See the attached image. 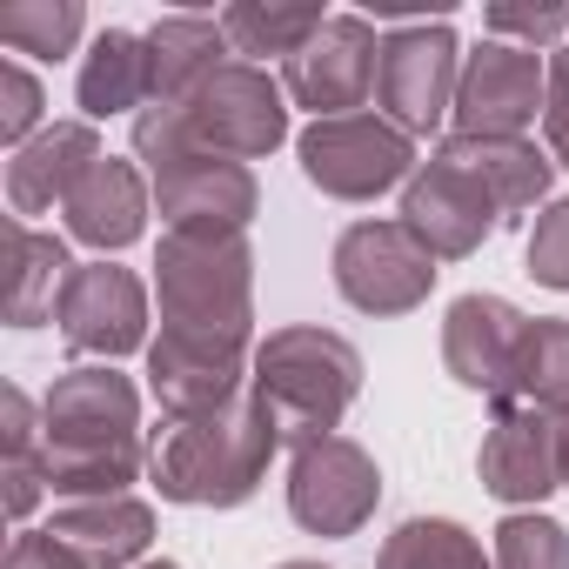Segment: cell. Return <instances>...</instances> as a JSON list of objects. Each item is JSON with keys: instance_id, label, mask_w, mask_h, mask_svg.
Listing matches in <instances>:
<instances>
[{"instance_id": "1", "label": "cell", "mask_w": 569, "mask_h": 569, "mask_svg": "<svg viewBox=\"0 0 569 569\" xmlns=\"http://www.w3.org/2000/svg\"><path fill=\"white\" fill-rule=\"evenodd\" d=\"M48 442L41 469L61 502H101L134 496L148 476V436H141V389L114 362H74L41 396Z\"/></svg>"}, {"instance_id": "2", "label": "cell", "mask_w": 569, "mask_h": 569, "mask_svg": "<svg viewBox=\"0 0 569 569\" xmlns=\"http://www.w3.org/2000/svg\"><path fill=\"white\" fill-rule=\"evenodd\" d=\"M281 449L289 442H281L268 402L248 389L214 416L161 422L148 436V482L161 489V502H181V509H241L254 502Z\"/></svg>"}, {"instance_id": "3", "label": "cell", "mask_w": 569, "mask_h": 569, "mask_svg": "<svg viewBox=\"0 0 569 569\" xmlns=\"http://www.w3.org/2000/svg\"><path fill=\"white\" fill-rule=\"evenodd\" d=\"M248 389L268 402L274 429L289 449L342 436V416L362 396V349L322 322H289V329H268L254 342V369Z\"/></svg>"}, {"instance_id": "4", "label": "cell", "mask_w": 569, "mask_h": 569, "mask_svg": "<svg viewBox=\"0 0 569 569\" xmlns=\"http://www.w3.org/2000/svg\"><path fill=\"white\" fill-rule=\"evenodd\" d=\"M154 302L161 329L254 342V248L248 234H161L154 248Z\"/></svg>"}, {"instance_id": "5", "label": "cell", "mask_w": 569, "mask_h": 569, "mask_svg": "<svg viewBox=\"0 0 569 569\" xmlns=\"http://www.w3.org/2000/svg\"><path fill=\"white\" fill-rule=\"evenodd\" d=\"M329 274H336V296L356 309V316H416L436 289L442 261L409 234L402 214H369V221H349L336 234V254H329Z\"/></svg>"}, {"instance_id": "6", "label": "cell", "mask_w": 569, "mask_h": 569, "mask_svg": "<svg viewBox=\"0 0 569 569\" xmlns=\"http://www.w3.org/2000/svg\"><path fill=\"white\" fill-rule=\"evenodd\" d=\"M296 161H302V181L316 194H329V201H376L389 188H409V174L422 168L416 141L382 114L309 121L296 134Z\"/></svg>"}, {"instance_id": "7", "label": "cell", "mask_w": 569, "mask_h": 569, "mask_svg": "<svg viewBox=\"0 0 569 569\" xmlns=\"http://www.w3.org/2000/svg\"><path fill=\"white\" fill-rule=\"evenodd\" d=\"M456 81H462V41L449 21H416L382 34V68H376V114L396 121L409 141L436 134L456 114Z\"/></svg>"}, {"instance_id": "8", "label": "cell", "mask_w": 569, "mask_h": 569, "mask_svg": "<svg viewBox=\"0 0 569 569\" xmlns=\"http://www.w3.org/2000/svg\"><path fill=\"white\" fill-rule=\"evenodd\" d=\"M376 502H382V469L356 436H322L289 449V516L309 536L342 542L376 516Z\"/></svg>"}, {"instance_id": "9", "label": "cell", "mask_w": 569, "mask_h": 569, "mask_svg": "<svg viewBox=\"0 0 569 569\" xmlns=\"http://www.w3.org/2000/svg\"><path fill=\"white\" fill-rule=\"evenodd\" d=\"M61 342L81 356V362H121L134 349H148V281L121 261H74L68 289H61Z\"/></svg>"}, {"instance_id": "10", "label": "cell", "mask_w": 569, "mask_h": 569, "mask_svg": "<svg viewBox=\"0 0 569 569\" xmlns=\"http://www.w3.org/2000/svg\"><path fill=\"white\" fill-rule=\"evenodd\" d=\"M542 108H549V54H529V48H509V41H482L476 54H462L449 134L516 141V134H529L542 121Z\"/></svg>"}, {"instance_id": "11", "label": "cell", "mask_w": 569, "mask_h": 569, "mask_svg": "<svg viewBox=\"0 0 569 569\" xmlns=\"http://www.w3.org/2000/svg\"><path fill=\"white\" fill-rule=\"evenodd\" d=\"M188 128L208 154L228 161H268L289 141V88L254 61H228L194 101H188Z\"/></svg>"}, {"instance_id": "12", "label": "cell", "mask_w": 569, "mask_h": 569, "mask_svg": "<svg viewBox=\"0 0 569 569\" xmlns=\"http://www.w3.org/2000/svg\"><path fill=\"white\" fill-rule=\"evenodd\" d=\"M376 68H382V34L369 14H329L322 34L281 61V88H289L296 108H309L316 121L336 114H369L376 101Z\"/></svg>"}, {"instance_id": "13", "label": "cell", "mask_w": 569, "mask_h": 569, "mask_svg": "<svg viewBox=\"0 0 569 569\" xmlns=\"http://www.w3.org/2000/svg\"><path fill=\"white\" fill-rule=\"evenodd\" d=\"M248 369H254V342H234V336L161 329L148 342V396L161 402L168 422L228 409L234 396H248Z\"/></svg>"}, {"instance_id": "14", "label": "cell", "mask_w": 569, "mask_h": 569, "mask_svg": "<svg viewBox=\"0 0 569 569\" xmlns=\"http://www.w3.org/2000/svg\"><path fill=\"white\" fill-rule=\"evenodd\" d=\"M154 188V214H161V234H248L254 214H261V181L248 161H228V154H188V161H168L161 174H148Z\"/></svg>"}, {"instance_id": "15", "label": "cell", "mask_w": 569, "mask_h": 569, "mask_svg": "<svg viewBox=\"0 0 569 569\" xmlns=\"http://www.w3.org/2000/svg\"><path fill=\"white\" fill-rule=\"evenodd\" d=\"M529 322L509 296H456L442 309V369L469 389V396H489L496 409L516 402V369H522V342H529Z\"/></svg>"}, {"instance_id": "16", "label": "cell", "mask_w": 569, "mask_h": 569, "mask_svg": "<svg viewBox=\"0 0 569 569\" xmlns=\"http://www.w3.org/2000/svg\"><path fill=\"white\" fill-rule=\"evenodd\" d=\"M402 221H409V234H416L436 261H469V254L502 228V214H496V201L482 194V181L462 174V168L442 161V154H429V161L409 174V188H402Z\"/></svg>"}, {"instance_id": "17", "label": "cell", "mask_w": 569, "mask_h": 569, "mask_svg": "<svg viewBox=\"0 0 569 569\" xmlns=\"http://www.w3.org/2000/svg\"><path fill=\"white\" fill-rule=\"evenodd\" d=\"M476 476L496 502L509 509H542V496L562 489V469H556V416L529 409V402H502L496 422L482 429V449H476Z\"/></svg>"}, {"instance_id": "18", "label": "cell", "mask_w": 569, "mask_h": 569, "mask_svg": "<svg viewBox=\"0 0 569 569\" xmlns=\"http://www.w3.org/2000/svg\"><path fill=\"white\" fill-rule=\"evenodd\" d=\"M148 214H154V188H148L141 161H121V154H101L81 174V188L68 194V208H61L68 234L81 248H94L101 261L121 254V248H134L148 234Z\"/></svg>"}, {"instance_id": "19", "label": "cell", "mask_w": 569, "mask_h": 569, "mask_svg": "<svg viewBox=\"0 0 569 569\" xmlns=\"http://www.w3.org/2000/svg\"><path fill=\"white\" fill-rule=\"evenodd\" d=\"M101 134L94 121H48L28 148L8 154V214L14 221H34V214H54L68 208V194L81 188V174L101 161Z\"/></svg>"}, {"instance_id": "20", "label": "cell", "mask_w": 569, "mask_h": 569, "mask_svg": "<svg viewBox=\"0 0 569 569\" xmlns=\"http://www.w3.org/2000/svg\"><path fill=\"white\" fill-rule=\"evenodd\" d=\"M436 154H442V161H456L462 174H476L502 221H529V214H542V208H549V174H556V161H549L529 134H516V141L449 134Z\"/></svg>"}, {"instance_id": "21", "label": "cell", "mask_w": 569, "mask_h": 569, "mask_svg": "<svg viewBox=\"0 0 569 569\" xmlns=\"http://www.w3.org/2000/svg\"><path fill=\"white\" fill-rule=\"evenodd\" d=\"M88 569H141L154 549V502L141 496H101V502H61L48 522Z\"/></svg>"}, {"instance_id": "22", "label": "cell", "mask_w": 569, "mask_h": 569, "mask_svg": "<svg viewBox=\"0 0 569 569\" xmlns=\"http://www.w3.org/2000/svg\"><path fill=\"white\" fill-rule=\"evenodd\" d=\"M228 61H234V48L221 34V14H161L148 28V68H154L161 108H188Z\"/></svg>"}, {"instance_id": "23", "label": "cell", "mask_w": 569, "mask_h": 569, "mask_svg": "<svg viewBox=\"0 0 569 569\" xmlns=\"http://www.w3.org/2000/svg\"><path fill=\"white\" fill-rule=\"evenodd\" d=\"M74 101H81V121H114V114L154 108L148 34H134V28H101V34L88 41V54H81Z\"/></svg>"}, {"instance_id": "24", "label": "cell", "mask_w": 569, "mask_h": 569, "mask_svg": "<svg viewBox=\"0 0 569 569\" xmlns=\"http://www.w3.org/2000/svg\"><path fill=\"white\" fill-rule=\"evenodd\" d=\"M8 248H14V289H8V329H41L61 309V289L74 274V254L54 228L14 221L8 214Z\"/></svg>"}, {"instance_id": "25", "label": "cell", "mask_w": 569, "mask_h": 569, "mask_svg": "<svg viewBox=\"0 0 569 569\" xmlns=\"http://www.w3.org/2000/svg\"><path fill=\"white\" fill-rule=\"evenodd\" d=\"M376 569H496L482 536L462 529L456 516H409L382 536Z\"/></svg>"}, {"instance_id": "26", "label": "cell", "mask_w": 569, "mask_h": 569, "mask_svg": "<svg viewBox=\"0 0 569 569\" xmlns=\"http://www.w3.org/2000/svg\"><path fill=\"white\" fill-rule=\"evenodd\" d=\"M322 8H261V0H234V8H221V34H228V48H234V61H268V54H281V61H296L316 34H322Z\"/></svg>"}, {"instance_id": "27", "label": "cell", "mask_w": 569, "mask_h": 569, "mask_svg": "<svg viewBox=\"0 0 569 569\" xmlns=\"http://www.w3.org/2000/svg\"><path fill=\"white\" fill-rule=\"evenodd\" d=\"M81 34H88L81 0H14V8H0V41H8L14 54H34V61L74 54Z\"/></svg>"}, {"instance_id": "28", "label": "cell", "mask_w": 569, "mask_h": 569, "mask_svg": "<svg viewBox=\"0 0 569 569\" xmlns=\"http://www.w3.org/2000/svg\"><path fill=\"white\" fill-rule=\"evenodd\" d=\"M516 402L562 416L569 409V322L562 316H536L529 342H522V369H516Z\"/></svg>"}, {"instance_id": "29", "label": "cell", "mask_w": 569, "mask_h": 569, "mask_svg": "<svg viewBox=\"0 0 569 569\" xmlns=\"http://www.w3.org/2000/svg\"><path fill=\"white\" fill-rule=\"evenodd\" d=\"M489 562L496 569H569V529L542 509H509L489 529Z\"/></svg>"}, {"instance_id": "30", "label": "cell", "mask_w": 569, "mask_h": 569, "mask_svg": "<svg viewBox=\"0 0 569 569\" xmlns=\"http://www.w3.org/2000/svg\"><path fill=\"white\" fill-rule=\"evenodd\" d=\"M482 28H489V41H509V48H549L556 54V41L569 34V8L562 0H536V8H516V0H489L482 8Z\"/></svg>"}, {"instance_id": "31", "label": "cell", "mask_w": 569, "mask_h": 569, "mask_svg": "<svg viewBox=\"0 0 569 569\" xmlns=\"http://www.w3.org/2000/svg\"><path fill=\"white\" fill-rule=\"evenodd\" d=\"M41 128H48V88H41V74L21 68V61H0V141H8V154L28 148Z\"/></svg>"}, {"instance_id": "32", "label": "cell", "mask_w": 569, "mask_h": 569, "mask_svg": "<svg viewBox=\"0 0 569 569\" xmlns=\"http://www.w3.org/2000/svg\"><path fill=\"white\" fill-rule=\"evenodd\" d=\"M522 268L542 281V289L569 296V194H556L536 221H529V248H522Z\"/></svg>"}, {"instance_id": "33", "label": "cell", "mask_w": 569, "mask_h": 569, "mask_svg": "<svg viewBox=\"0 0 569 569\" xmlns=\"http://www.w3.org/2000/svg\"><path fill=\"white\" fill-rule=\"evenodd\" d=\"M0 436H8V462L41 456V442H48V416H41V402H34L28 389H8V396H0Z\"/></svg>"}, {"instance_id": "34", "label": "cell", "mask_w": 569, "mask_h": 569, "mask_svg": "<svg viewBox=\"0 0 569 569\" xmlns=\"http://www.w3.org/2000/svg\"><path fill=\"white\" fill-rule=\"evenodd\" d=\"M0 569H88L54 529H14V542H8V562Z\"/></svg>"}, {"instance_id": "35", "label": "cell", "mask_w": 569, "mask_h": 569, "mask_svg": "<svg viewBox=\"0 0 569 569\" xmlns=\"http://www.w3.org/2000/svg\"><path fill=\"white\" fill-rule=\"evenodd\" d=\"M542 134H549V161L569 168V48L549 54V108H542Z\"/></svg>"}, {"instance_id": "36", "label": "cell", "mask_w": 569, "mask_h": 569, "mask_svg": "<svg viewBox=\"0 0 569 569\" xmlns=\"http://www.w3.org/2000/svg\"><path fill=\"white\" fill-rule=\"evenodd\" d=\"M8 516H14V529H28V516L41 509V496H54L48 489V469H41V456H21V462H8Z\"/></svg>"}, {"instance_id": "37", "label": "cell", "mask_w": 569, "mask_h": 569, "mask_svg": "<svg viewBox=\"0 0 569 569\" xmlns=\"http://www.w3.org/2000/svg\"><path fill=\"white\" fill-rule=\"evenodd\" d=\"M556 469H562V489H569V409L556 416Z\"/></svg>"}, {"instance_id": "38", "label": "cell", "mask_w": 569, "mask_h": 569, "mask_svg": "<svg viewBox=\"0 0 569 569\" xmlns=\"http://www.w3.org/2000/svg\"><path fill=\"white\" fill-rule=\"evenodd\" d=\"M141 569H181V562H174V556H148Z\"/></svg>"}, {"instance_id": "39", "label": "cell", "mask_w": 569, "mask_h": 569, "mask_svg": "<svg viewBox=\"0 0 569 569\" xmlns=\"http://www.w3.org/2000/svg\"><path fill=\"white\" fill-rule=\"evenodd\" d=\"M274 569H329V562H309V556H302V562H274Z\"/></svg>"}]
</instances>
